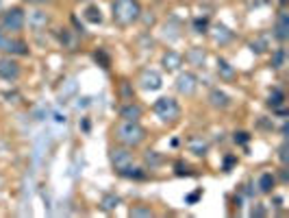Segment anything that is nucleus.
I'll use <instances>...</instances> for the list:
<instances>
[{"mask_svg": "<svg viewBox=\"0 0 289 218\" xmlns=\"http://www.w3.org/2000/svg\"><path fill=\"white\" fill-rule=\"evenodd\" d=\"M116 138L122 142L124 146H140L146 140V129L137 120H122L116 127Z\"/></svg>", "mask_w": 289, "mask_h": 218, "instance_id": "f257e3e1", "label": "nucleus"}, {"mask_svg": "<svg viewBox=\"0 0 289 218\" xmlns=\"http://www.w3.org/2000/svg\"><path fill=\"white\" fill-rule=\"evenodd\" d=\"M144 161H146V166L150 168V170H154L156 166H161V161H163V157L156 151H148L146 155H144Z\"/></svg>", "mask_w": 289, "mask_h": 218, "instance_id": "6ab92c4d", "label": "nucleus"}, {"mask_svg": "<svg viewBox=\"0 0 289 218\" xmlns=\"http://www.w3.org/2000/svg\"><path fill=\"white\" fill-rule=\"evenodd\" d=\"M100 205H102L104 211H113L118 205H120V196H118V194H104L102 201H100Z\"/></svg>", "mask_w": 289, "mask_h": 218, "instance_id": "a211bd4d", "label": "nucleus"}, {"mask_svg": "<svg viewBox=\"0 0 289 218\" xmlns=\"http://www.w3.org/2000/svg\"><path fill=\"white\" fill-rule=\"evenodd\" d=\"M185 59L190 61L192 66H202V64H204V59H206V55H204L202 48H192V51L185 55Z\"/></svg>", "mask_w": 289, "mask_h": 218, "instance_id": "2eb2a0df", "label": "nucleus"}, {"mask_svg": "<svg viewBox=\"0 0 289 218\" xmlns=\"http://www.w3.org/2000/svg\"><path fill=\"white\" fill-rule=\"evenodd\" d=\"M194 27H196L198 33H204V31H206V20H200V18H198V20L194 22Z\"/></svg>", "mask_w": 289, "mask_h": 218, "instance_id": "bb28decb", "label": "nucleus"}, {"mask_svg": "<svg viewBox=\"0 0 289 218\" xmlns=\"http://www.w3.org/2000/svg\"><path fill=\"white\" fill-rule=\"evenodd\" d=\"M282 101H285V94H282L280 90H274L272 94H270V105H272L274 109H276V107H280Z\"/></svg>", "mask_w": 289, "mask_h": 218, "instance_id": "5701e85b", "label": "nucleus"}, {"mask_svg": "<svg viewBox=\"0 0 289 218\" xmlns=\"http://www.w3.org/2000/svg\"><path fill=\"white\" fill-rule=\"evenodd\" d=\"M209 101H211L213 107H218V109H226V107L230 105L228 96H226L224 92H220V90H213V92H211V94H209Z\"/></svg>", "mask_w": 289, "mask_h": 218, "instance_id": "ddd939ff", "label": "nucleus"}, {"mask_svg": "<svg viewBox=\"0 0 289 218\" xmlns=\"http://www.w3.org/2000/svg\"><path fill=\"white\" fill-rule=\"evenodd\" d=\"M111 11H113V20L124 24V27L137 22L142 16V7L137 0H116L111 5Z\"/></svg>", "mask_w": 289, "mask_h": 218, "instance_id": "f03ea898", "label": "nucleus"}, {"mask_svg": "<svg viewBox=\"0 0 289 218\" xmlns=\"http://www.w3.org/2000/svg\"><path fill=\"white\" fill-rule=\"evenodd\" d=\"M26 20H28V27H30V29H44V27H46V24L50 22V16L46 14V11L37 9V11H30Z\"/></svg>", "mask_w": 289, "mask_h": 218, "instance_id": "9d476101", "label": "nucleus"}, {"mask_svg": "<svg viewBox=\"0 0 289 218\" xmlns=\"http://www.w3.org/2000/svg\"><path fill=\"white\" fill-rule=\"evenodd\" d=\"M111 164L118 172H124L126 168L133 166V153L128 148H111Z\"/></svg>", "mask_w": 289, "mask_h": 218, "instance_id": "20e7f679", "label": "nucleus"}, {"mask_svg": "<svg viewBox=\"0 0 289 218\" xmlns=\"http://www.w3.org/2000/svg\"><path fill=\"white\" fill-rule=\"evenodd\" d=\"M96 61H102V68H109V57L104 53H96Z\"/></svg>", "mask_w": 289, "mask_h": 218, "instance_id": "cd10ccee", "label": "nucleus"}, {"mask_svg": "<svg viewBox=\"0 0 289 218\" xmlns=\"http://www.w3.org/2000/svg\"><path fill=\"white\" fill-rule=\"evenodd\" d=\"M0 35H2V33H0Z\"/></svg>", "mask_w": 289, "mask_h": 218, "instance_id": "72a5a7b5", "label": "nucleus"}, {"mask_svg": "<svg viewBox=\"0 0 289 218\" xmlns=\"http://www.w3.org/2000/svg\"><path fill=\"white\" fill-rule=\"evenodd\" d=\"M24 27V14H22V9H9L7 14L2 16V29L4 31H11V33H16V31H20Z\"/></svg>", "mask_w": 289, "mask_h": 218, "instance_id": "39448f33", "label": "nucleus"}, {"mask_svg": "<svg viewBox=\"0 0 289 218\" xmlns=\"http://www.w3.org/2000/svg\"><path fill=\"white\" fill-rule=\"evenodd\" d=\"M0 51L11 55H28V46L22 40H11V37L0 35Z\"/></svg>", "mask_w": 289, "mask_h": 218, "instance_id": "423d86ee", "label": "nucleus"}, {"mask_svg": "<svg viewBox=\"0 0 289 218\" xmlns=\"http://www.w3.org/2000/svg\"><path fill=\"white\" fill-rule=\"evenodd\" d=\"M280 161H282V164L287 161V146H285V144L280 146Z\"/></svg>", "mask_w": 289, "mask_h": 218, "instance_id": "c756f323", "label": "nucleus"}, {"mask_svg": "<svg viewBox=\"0 0 289 218\" xmlns=\"http://www.w3.org/2000/svg\"><path fill=\"white\" fill-rule=\"evenodd\" d=\"M282 64H285V51H276L274 57H272V66L274 68H282Z\"/></svg>", "mask_w": 289, "mask_h": 218, "instance_id": "b1692460", "label": "nucleus"}, {"mask_svg": "<svg viewBox=\"0 0 289 218\" xmlns=\"http://www.w3.org/2000/svg\"><path fill=\"white\" fill-rule=\"evenodd\" d=\"M233 161H235V157H226V170H228V168L233 166Z\"/></svg>", "mask_w": 289, "mask_h": 218, "instance_id": "2f4dec72", "label": "nucleus"}, {"mask_svg": "<svg viewBox=\"0 0 289 218\" xmlns=\"http://www.w3.org/2000/svg\"><path fill=\"white\" fill-rule=\"evenodd\" d=\"M190 151L196 155V157H204L206 151H209V144L202 138H192L190 140Z\"/></svg>", "mask_w": 289, "mask_h": 218, "instance_id": "4468645a", "label": "nucleus"}, {"mask_svg": "<svg viewBox=\"0 0 289 218\" xmlns=\"http://www.w3.org/2000/svg\"><path fill=\"white\" fill-rule=\"evenodd\" d=\"M180 64H183V57H180L178 53L168 51L166 55H163V68H166V70H176Z\"/></svg>", "mask_w": 289, "mask_h": 218, "instance_id": "f8f14e48", "label": "nucleus"}, {"mask_svg": "<svg viewBox=\"0 0 289 218\" xmlns=\"http://www.w3.org/2000/svg\"><path fill=\"white\" fill-rule=\"evenodd\" d=\"M213 37H216V42L218 44H226V42H230L233 40V33H230L226 27H218L216 29V33H213Z\"/></svg>", "mask_w": 289, "mask_h": 218, "instance_id": "412c9836", "label": "nucleus"}, {"mask_svg": "<svg viewBox=\"0 0 289 218\" xmlns=\"http://www.w3.org/2000/svg\"><path fill=\"white\" fill-rule=\"evenodd\" d=\"M130 216H152V209H150V207H142V205H140V207L130 209Z\"/></svg>", "mask_w": 289, "mask_h": 218, "instance_id": "393cba45", "label": "nucleus"}, {"mask_svg": "<svg viewBox=\"0 0 289 218\" xmlns=\"http://www.w3.org/2000/svg\"><path fill=\"white\" fill-rule=\"evenodd\" d=\"M272 188H274V174L263 172L259 177V190L263 192V194H268V192H272Z\"/></svg>", "mask_w": 289, "mask_h": 218, "instance_id": "f3484780", "label": "nucleus"}, {"mask_svg": "<svg viewBox=\"0 0 289 218\" xmlns=\"http://www.w3.org/2000/svg\"><path fill=\"white\" fill-rule=\"evenodd\" d=\"M85 20L92 22V24H100V22H102V14H100V9L96 7V5L87 7V11H85Z\"/></svg>", "mask_w": 289, "mask_h": 218, "instance_id": "aec40b11", "label": "nucleus"}, {"mask_svg": "<svg viewBox=\"0 0 289 218\" xmlns=\"http://www.w3.org/2000/svg\"><path fill=\"white\" fill-rule=\"evenodd\" d=\"M26 3H30V5H42V3H48V0H26Z\"/></svg>", "mask_w": 289, "mask_h": 218, "instance_id": "473e14b6", "label": "nucleus"}, {"mask_svg": "<svg viewBox=\"0 0 289 218\" xmlns=\"http://www.w3.org/2000/svg\"><path fill=\"white\" fill-rule=\"evenodd\" d=\"M142 114H144L142 107H140V105H135V103H126L120 109V118H122V120H140Z\"/></svg>", "mask_w": 289, "mask_h": 218, "instance_id": "9b49d317", "label": "nucleus"}, {"mask_svg": "<svg viewBox=\"0 0 289 218\" xmlns=\"http://www.w3.org/2000/svg\"><path fill=\"white\" fill-rule=\"evenodd\" d=\"M196 87H198V79L194 77L192 72H183V74H178V79H176V90L180 92V94L192 96L194 92H196Z\"/></svg>", "mask_w": 289, "mask_h": 218, "instance_id": "0eeeda50", "label": "nucleus"}, {"mask_svg": "<svg viewBox=\"0 0 289 218\" xmlns=\"http://www.w3.org/2000/svg\"><path fill=\"white\" fill-rule=\"evenodd\" d=\"M142 87L144 90H159L161 87V74L154 72V70H146L142 74Z\"/></svg>", "mask_w": 289, "mask_h": 218, "instance_id": "1a4fd4ad", "label": "nucleus"}, {"mask_svg": "<svg viewBox=\"0 0 289 218\" xmlns=\"http://www.w3.org/2000/svg\"><path fill=\"white\" fill-rule=\"evenodd\" d=\"M250 214H252V216H266V209H263L261 205H256V207L250 209Z\"/></svg>", "mask_w": 289, "mask_h": 218, "instance_id": "c85d7f7f", "label": "nucleus"}, {"mask_svg": "<svg viewBox=\"0 0 289 218\" xmlns=\"http://www.w3.org/2000/svg\"><path fill=\"white\" fill-rule=\"evenodd\" d=\"M154 114L159 116L161 120L172 122V120H176V118L180 116V107H178V103L174 101V98L163 96V98H159V101L154 103Z\"/></svg>", "mask_w": 289, "mask_h": 218, "instance_id": "7ed1b4c3", "label": "nucleus"}, {"mask_svg": "<svg viewBox=\"0 0 289 218\" xmlns=\"http://www.w3.org/2000/svg\"><path fill=\"white\" fill-rule=\"evenodd\" d=\"M20 77V66L16 64L14 59H0V79L4 81H16Z\"/></svg>", "mask_w": 289, "mask_h": 218, "instance_id": "6e6552de", "label": "nucleus"}, {"mask_svg": "<svg viewBox=\"0 0 289 218\" xmlns=\"http://www.w3.org/2000/svg\"><path fill=\"white\" fill-rule=\"evenodd\" d=\"M250 140L248 133H244V131H240V133H235V142H240V144H246V142Z\"/></svg>", "mask_w": 289, "mask_h": 218, "instance_id": "a878e982", "label": "nucleus"}, {"mask_svg": "<svg viewBox=\"0 0 289 218\" xmlns=\"http://www.w3.org/2000/svg\"><path fill=\"white\" fill-rule=\"evenodd\" d=\"M287 27H289V20H287V14L282 11L280 18H278V24H276V37H278L280 42H285L289 33H287Z\"/></svg>", "mask_w": 289, "mask_h": 218, "instance_id": "dca6fc26", "label": "nucleus"}, {"mask_svg": "<svg viewBox=\"0 0 289 218\" xmlns=\"http://www.w3.org/2000/svg\"><path fill=\"white\" fill-rule=\"evenodd\" d=\"M218 72H220V77H222V79H233V77H235V70H233V68H230L228 64H226L224 59L218 61Z\"/></svg>", "mask_w": 289, "mask_h": 218, "instance_id": "4be33fe9", "label": "nucleus"}, {"mask_svg": "<svg viewBox=\"0 0 289 218\" xmlns=\"http://www.w3.org/2000/svg\"><path fill=\"white\" fill-rule=\"evenodd\" d=\"M198 196H200V192H194V194H190V196H187V201H190V203H194V201H198Z\"/></svg>", "mask_w": 289, "mask_h": 218, "instance_id": "7c9ffc66", "label": "nucleus"}]
</instances>
